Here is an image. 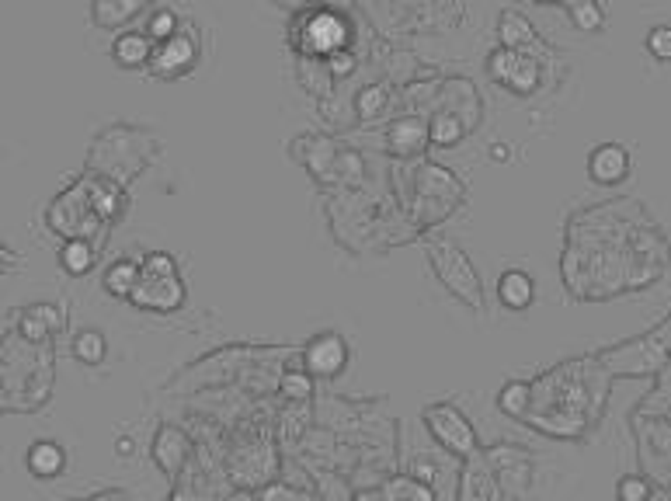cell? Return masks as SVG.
<instances>
[{
	"mask_svg": "<svg viewBox=\"0 0 671 501\" xmlns=\"http://www.w3.org/2000/svg\"><path fill=\"white\" fill-rule=\"evenodd\" d=\"M188 289L178 275V261L164 251H150L140 261V282H136L129 303L140 310H153V314H171L185 303Z\"/></svg>",
	"mask_w": 671,
	"mask_h": 501,
	"instance_id": "1",
	"label": "cell"
},
{
	"mask_svg": "<svg viewBox=\"0 0 671 501\" xmlns=\"http://www.w3.org/2000/svg\"><path fill=\"white\" fill-rule=\"evenodd\" d=\"M428 265L435 268L439 282L449 289L456 300H463L470 310H484V282H480V272L473 268L470 254H466L459 244L452 241H439L428 244Z\"/></svg>",
	"mask_w": 671,
	"mask_h": 501,
	"instance_id": "2",
	"label": "cell"
},
{
	"mask_svg": "<svg viewBox=\"0 0 671 501\" xmlns=\"http://www.w3.org/2000/svg\"><path fill=\"white\" fill-rule=\"evenodd\" d=\"M425 428H428V435H432V439L452 456H463V460H470V456L480 453L477 428H473V421L466 418L463 411L456 408V404L442 401V404L425 408Z\"/></svg>",
	"mask_w": 671,
	"mask_h": 501,
	"instance_id": "3",
	"label": "cell"
},
{
	"mask_svg": "<svg viewBox=\"0 0 671 501\" xmlns=\"http://www.w3.org/2000/svg\"><path fill=\"white\" fill-rule=\"evenodd\" d=\"M195 67H199V39H195L192 25H181L171 39L153 46V60L147 70L157 81H178V77L192 74Z\"/></svg>",
	"mask_w": 671,
	"mask_h": 501,
	"instance_id": "4",
	"label": "cell"
},
{
	"mask_svg": "<svg viewBox=\"0 0 671 501\" xmlns=\"http://www.w3.org/2000/svg\"><path fill=\"white\" fill-rule=\"evenodd\" d=\"M348 359H352V348H348V341L338 331L313 334L303 348L306 376H317V380H338L348 369Z\"/></svg>",
	"mask_w": 671,
	"mask_h": 501,
	"instance_id": "5",
	"label": "cell"
},
{
	"mask_svg": "<svg viewBox=\"0 0 671 501\" xmlns=\"http://www.w3.org/2000/svg\"><path fill=\"white\" fill-rule=\"evenodd\" d=\"M348 39H352V28L334 11H317L303 28V49L313 56H327V60L334 53H341L348 46Z\"/></svg>",
	"mask_w": 671,
	"mask_h": 501,
	"instance_id": "6",
	"label": "cell"
},
{
	"mask_svg": "<svg viewBox=\"0 0 671 501\" xmlns=\"http://www.w3.org/2000/svg\"><path fill=\"white\" fill-rule=\"evenodd\" d=\"M626 174H630V150L623 143H598L588 154V178L602 188L623 185Z\"/></svg>",
	"mask_w": 671,
	"mask_h": 501,
	"instance_id": "7",
	"label": "cell"
},
{
	"mask_svg": "<svg viewBox=\"0 0 671 501\" xmlns=\"http://www.w3.org/2000/svg\"><path fill=\"white\" fill-rule=\"evenodd\" d=\"M498 300L512 314H525L536 303V279L525 268H505L498 275Z\"/></svg>",
	"mask_w": 671,
	"mask_h": 501,
	"instance_id": "8",
	"label": "cell"
},
{
	"mask_svg": "<svg viewBox=\"0 0 671 501\" xmlns=\"http://www.w3.org/2000/svg\"><path fill=\"white\" fill-rule=\"evenodd\" d=\"M153 46H157V42H153L147 32H140V28L119 32V35H115V42H112L115 67H122V70H147L150 60H153Z\"/></svg>",
	"mask_w": 671,
	"mask_h": 501,
	"instance_id": "9",
	"label": "cell"
},
{
	"mask_svg": "<svg viewBox=\"0 0 671 501\" xmlns=\"http://www.w3.org/2000/svg\"><path fill=\"white\" fill-rule=\"evenodd\" d=\"M153 460L164 470L167 477H174L181 470V463L188 460V439L181 428L174 425H160L157 435H153Z\"/></svg>",
	"mask_w": 671,
	"mask_h": 501,
	"instance_id": "10",
	"label": "cell"
},
{
	"mask_svg": "<svg viewBox=\"0 0 671 501\" xmlns=\"http://www.w3.org/2000/svg\"><path fill=\"white\" fill-rule=\"evenodd\" d=\"M25 463H28V474L32 477H39V481H56V477L67 470V453H63L60 442L39 439L28 446Z\"/></svg>",
	"mask_w": 671,
	"mask_h": 501,
	"instance_id": "11",
	"label": "cell"
},
{
	"mask_svg": "<svg viewBox=\"0 0 671 501\" xmlns=\"http://www.w3.org/2000/svg\"><path fill=\"white\" fill-rule=\"evenodd\" d=\"M463 501H498V481L487 463H480V453L470 456V467L463 477Z\"/></svg>",
	"mask_w": 671,
	"mask_h": 501,
	"instance_id": "12",
	"label": "cell"
},
{
	"mask_svg": "<svg viewBox=\"0 0 671 501\" xmlns=\"http://www.w3.org/2000/svg\"><path fill=\"white\" fill-rule=\"evenodd\" d=\"M136 282H140V261L133 258H119L112 261V265L105 268V279H101V286H105L108 296H115V300H129L136 289Z\"/></svg>",
	"mask_w": 671,
	"mask_h": 501,
	"instance_id": "13",
	"label": "cell"
},
{
	"mask_svg": "<svg viewBox=\"0 0 671 501\" xmlns=\"http://www.w3.org/2000/svg\"><path fill=\"white\" fill-rule=\"evenodd\" d=\"M70 355H74L80 366H101L108 359V338L98 328L77 331L74 341H70Z\"/></svg>",
	"mask_w": 671,
	"mask_h": 501,
	"instance_id": "14",
	"label": "cell"
},
{
	"mask_svg": "<svg viewBox=\"0 0 671 501\" xmlns=\"http://www.w3.org/2000/svg\"><path fill=\"white\" fill-rule=\"evenodd\" d=\"M498 39L505 49H522V46H529V42H536V28H532L529 18L519 11H501Z\"/></svg>",
	"mask_w": 671,
	"mask_h": 501,
	"instance_id": "15",
	"label": "cell"
},
{
	"mask_svg": "<svg viewBox=\"0 0 671 501\" xmlns=\"http://www.w3.org/2000/svg\"><path fill=\"white\" fill-rule=\"evenodd\" d=\"M150 0H94V25L98 28H112V25H126L133 14H140Z\"/></svg>",
	"mask_w": 671,
	"mask_h": 501,
	"instance_id": "16",
	"label": "cell"
},
{
	"mask_svg": "<svg viewBox=\"0 0 671 501\" xmlns=\"http://www.w3.org/2000/svg\"><path fill=\"white\" fill-rule=\"evenodd\" d=\"M94 261H98V251H94L91 244L84 241V237H74V241H67V244H63V251H60V268L67 275H74V279H80V275L91 272Z\"/></svg>",
	"mask_w": 671,
	"mask_h": 501,
	"instance_id": "17",
	"label": "cell"
},
{
	"mask_svg": "<svg viewBox=\"0 0 671 501\" xmlns=\"http://www.w3.org/2000/svg\"><path fill=\"white\" fill-rule=\"evenodd\" d=\"M390 143H393L397 154H414V150L428 143V126L425 122H418V119L397 122V126L390 129Z\"/></svg>",
	"mask_w": 671,
	"mask_h": 501,
	"instance_id": "18",
	"label": "cell"
},
{
	"mask_svg": "<svg viewBox=\"0 0 671 501\" xmlns=\"http://www.w3.org/2000/svg\"><path fill=\"white\" fill-rule=\"evenodd\" d=\"M536 84H539V63L532 60V56L519 53L512 63V74H508V81L501 87H508V91H515V94H532Z\"/></svg>",
	"mask_w": 671,
	"mask_h": 501,
	"instance_id": "19",
	"label": "cell"
},
{
	"mask_svg": "<svg viewBox=\"0 0 671 501\" xmlns=\"http://www.w3.org/2000/svg\"><path fill=\"white\" fill-rule=\"evenodd\" d=\"M466 136V126L459 122V115L456 112H442V115H435L432 119V126H428V140L435 143V147H456L459 140Z\"/></svg>",
	"mask_w": 671,
	"mask_h": 501,
	"instance_id": "20",
	"label": "cell"
},
{
	"mask_svg": "<svg viewBox=\"0 0 671 501\" xmlns=\"http://www.w3.org/2000/svg\"><path fill=\"white\" fill-rule=\"evenodd\" d=\"M178 28H181L178 11H171V7H157V11L147 18V28H143V32H147L153 42H164V39H171Z\"/></svg>",
	"mask_w": 671,
	"mask_h": 501,
	"instance_id": "21",
	"label": "cell"
},
{
	"mask_svg": "<svg viewBox=\"0 0 671 501\" xmlns=\"http://www.w3.org/2000/svg\"><path fill=\"white\" fill-rule=\"evenodd\" d=\"M644 49L654 63H671V25H654L644 35Z\"/></svg>",
	"mask_w": 671,
	"mask_h": 501,
	"instance_id": "22",
	"label": "cell"
},
{
	"mask_svg": "<svg viewBox=\"0 0 671 501\" xmlns=\"http://www.w3.org/2000/svg\"><path fill=\"white\" fill-rule=\"evenodd\" d=\"M515 56H519V49H505V46L494 49L491 60H487V74H491V81H494V84H505V81H508Z\"/></svg>",
	"mask_w": 671,
	"mask_h": 501,
	"instance_id": "23",
	"label": "cell"
},
{
	"mask_svg": "<svg viewBox=\"0 0 671 501\" xmlns=\"http://www.w3.org/2000/svg\"><path fill=\"white\" fill-rule=\"evenodd\" d=\"M525 401H529V387H525V383H508V387L501 390V397H498V408L505 411V415L519 418L522 408H525Z\"/></svg>",
	"mask_w": 671,
	"mask_h": 501,
	"instance_id": "24",
	"label": "cell"
},
{
	"mask_svg": "<svg viewBox=\"0 0 671 501\" xmlns=\"http://www.w3.org/2000/svg\"><path fill=\"white\" fill-rule=\"evenodd\" d=\"M571 18L578 28H585V32H598V28L605 25V14L598 11L592 0H581V4H571Z\"/></svg>",
	"mask_w": 671,
	"mask_h": 501,
	"instance_id": "25",
	"label": "cell"
},
{
	"mask_svg": "<svg viewBox=\"0 0 671 501\" xmlns=\"http://www.w3.org/2000/svg\"><path fill=\"white\" fill-rule=\"evenodd\" d=\"M616 495H619V501H647L651 498V484L637 474H626L623 481L616 484Z\"/></svg>",
	"mask_w": 671,
	"mask_h": 501,
	"instance_id": "26",
	"label": "cell"
},
{
	"mask_svg": "<svg viewBox=\"0 0 671 501\" xmlns=\"http://www.w3.org/2000/svg\"><path fill=\"white\" fill-rule=\"evenodd\" d=\"M386 105V91L383 87H366V91L359 94V112H362V119H373V115L379 112V108Z\"/></svg>",
	"mask_w": 671,
	"mask_h": 501,
	"instance_id": "27",
	"label": "cell"
},
{
	"mask_svg": "<svg viewBox=\"0 0 671 501\" xmlns=\"http://www.w3.org/2000/svg\"><path fill=\"white\" fill-rule=\"evenodd\" d=\"M115 456H119V460H133V456H136V439H133V435H119V439H115Z\"/></svg>",
	"mask_w": 671,
	"mask_h": 501,
	"instance_id": "28",
	"label": "cell"
},
{
	"mask_svg": "<svg viewBox=\"0 0 671 501\" xmlns=\"http://www.w3.org/2000/svg\"><path fill=\"white\" fill-rule=\"evenodd\" d=\"M352 67H355V60H348V53H345V49L331 56V70H334V74H338V77L352 74Z\"/></svg>",
	"mask_w": 671,
	"mask_h": 501,
	"instance_id": "29",
	"label": "cell"
},
{
	"mask_svg": "<svg viewBox=\"0 0 671 501\" xmlns=\"http://www.w3.org/2000/svg\"><path fill=\"white\" fill-rule=\"evenodd\" d=\"M491 157H494V161H508V157H512V150L501 147V143H494V147H491Z\"/></svg>",
	"mask_w": 671,
	"mask_h": 501,
	"instance_id": "30",
	"label": "cell"
}]
</instances>
